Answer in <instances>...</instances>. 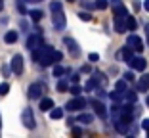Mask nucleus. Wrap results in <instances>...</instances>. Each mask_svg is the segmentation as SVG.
<instances>
[{
  "instance_id": "obj_19",
  "label": "nucleus",
  "mask_w": 149,
  "mask_h": 138,
  "mask_svg": "<svg viewBox=\"0 0 149 138\" xmlns=\"http://www.w3.org/2000/svg\"><path fill=\"white\" fill-rule=\"evenodd\" d=\"M136 19H134V15H130L128 13V18H126V27H128V31H136Z\"/></svg>"
},
{
  "instance_id": "obj_12",
  "label": "nucleus",
  "mask_w": 149,
  "mask_h": 138,
  "mask_svg": "<svg viewBox=\"0 0 149 138\" xmlns=\"http://www.w3.org/2000/svg\"><path fill=\"white\" fill-rule=\"evenodd\" d=\"M92 106H94V109H96V115L100 117V119H107V107L103 106L100 100H94Z\"/></svg>"
},
{
  "instance_id": "obj_5",
  "label": "nucleus",
  "mask_w": 149,
  "mask_h": 138,
  "mask_svg": "<svg viewBox=\"0 0 149 138\" xmlns=\"http://www.w3.org/2000/svg\"><path fill=\"white\" fill-rule=\"evenodd\" d=\"M128 65H130L132 71H145L147 62H145V58H141V56H134V58L128 62Z\"/></svg>"
},
{
  "instance_id": "obj_10",
  "label": "nucleus",
  "mask_w": 149,
  "mask_h": 138,
  "mask_svg": "<svg viewBox=\"0 0 149 138\" xmlns=\"http://www.w3.org/2000/svg\"><path fill=\"white\" fill-rule=\"evenodd\" d=\"M52 23H54V27L56 29H65V13H61V12H54V15H52Z\"/></svg>"
},
{
  "instance_id": "obj_7",
  "label": "nucleus",
  "mask_w": 149,
  "mask_h": 138,
  "mask_svg": "<svg viewBox=\"0 0 149 138\" xmlns=\"http://www.w3.org/2000/svg\"><path fill=\"white\" fill-rule=\"evenodd\" d=\"M63 42H65V46H67V50H69L71 56H73V58H79V56H80V46L77 44V40L71 39V36H67Z\"/></svg>"
},
{
  "instance_id": "obj_25",
  "label": "nucleus",
  "mask_w": 149,
  "mask_h": 138,
  "mask_svg": "<svg viewBox=\"0 0 149 138\" xmlns=\"http://www.w3.org/2000/svg\"><path fill=\"white\" fill-rule=\"evenodd\" d=\"M94 4H96V10H105L109 6V0H96Z\"/></svg>"
},
{
  "instance_id": "obj_36",
  "label": "nucleus",
  "mask_w": 149,
  "mask_h": 138,
  "mask_svg": "<svg viewBox=\"0 0 149 138\" xmlns=\"http://www.w3.org/2000/svg\"><path fill=\"white\" fill-rule=\"evenodd\" d=\"M80 134H82V130H80V129H73V136H80Z\"/></svg>"
},
{
  "instance_id": "obj_18",
  "label": "nucleus",
  "mask_w": 149,
  "mask_h": 138,
  "mask_svg": "<svg viewBox=\"0 0 149 138\" xmlns=\"http://www.w3.org/2000/svg\"><path fill=\"white\" fill-rule=\"evenodd\" d=\"M50 117H52V119H61L63 117V109L61 107H52V109H50Z\"/></svg>"
},
{
  "instance_id": "obj_33",
  "label": "nucleus",
  "mask_w": 149,
  "mask_h": 138,
  "mask_svg": "<svg viewBox=\"0 0 149 138\" xmlns=\"http://www.w3.org/2000/svg\"><path fill=\"white\" fill-rule=\"evenodd\" d=\"M145 40H147V46H149V23H145Z\"/></svg>"
},
{
  "instance_id": "obj_6",
  "label": "nucleus",
  "mask_w": 149,
  "mask_h": 138,
  "mask_svg": "<svg viewBox=\"0 0 149 138\" xmlns=\"http://www.w3.org/2000/svg\"><path fill=\"white\" fill-rule=\"evenodd\" d=\"M40 46H44V40H42V35L40 33H36V35H31L29 39H27V48L31 50H38Z\"/></svg>"
},
{
  "instance_id": "obj_14",
  "label": "nucleus",
  "mask_w": 149,
  "mask_h": 138,
  "mask_svg": "<svg viewBox=\"0 0 149 138\" xmlns=\"http://www.w3.org/2000/svg\"><path fill=\"white\" fill-rule=\"evenodd\" d=\"M136 88L140 90V92H149V75L145 73V75H141V79L138 81Z\"/></svg>"
},
{
  "instance_id": "obj_39",
  "label": "nucleus",
  "mask_w": 149,
  "mask_h": 138,
  "mask_svg": "<svg viewBox=\"0 0 149 138\" xmlns=\"http://www.w3.org/2000/svg\"><path fill=\"white\" fill-rule=\"evenodd\" d=\"M2 8H4V0H0V12H2Z\"/></svg>"
},
{
  "instance_id": "obj_38",
  "label": "nucleus",
  "mask_w": 149,
  "mask_h": 138,
  "mask_svg": "<svg viewBox=\"0 0 149 138\" xmlns=\"http://www.w3.org/2000/svg\"><path fill=\"white\" fill-rule=\"evenodd\" d=\"M145 106L149 107V94H147V96H145Z\"/></svg>"
},
{
  "instance_id": "obj_13",
  "label": "nucleus",
  "mask_w": 149,
  "mask_h": 138,
  "mask_svg": "<svg viewBox=\"0 0 149 138\" xmlns=\"http://www.w3.org/2000/svg\"><path fill=\"white\" fill-rule=\"evenodd\" d=\"M117 58H118V60H123V62H130V60L134 58V50H132L130 46L126 44L123 50H120V52L117 54Z\"/></svg>"
},
{
  "instance_id": "obj_4",
  "label": "nucleus",
  "mask_w": 149,
  "mask_h": 138,
  "mask_svg": "<svg viewBox=\"0 0 149 138\" xmlns=\"http://www.w3.org/2000/svg\"><path fill=\"white\" fill-rule=\"evenodd\" d=\"M84 106H86V100L80 98V96H77V98L69 100V102L65 104V109L67 111H79V109H82Z\"/></svg>"
},
{
  "instance_id": "obj_32",
  "label": "nucleus",
  "mask_w": 149,
  "mask_h": 138,
  "mask_svg": "<svg viewBox=\"0 0 149 138\" xmlns=\"http://www.w3.org/2000/svg\"><path fill=\"white\" fill-rule=\"evenodd\" d=\"M124 79H126L128 83H130V81H134V73H132V71H126V73H124Z\"/></svg>"
},
{
  "instance_id": "obj_23",
  "label": "nucleus",
  "mask_w": 149,
  "mask_h": 138,
  "mask_svg": "<svg viewBox=\"0 0 149 138\" xmlns=\"http://www.w3.org/2000/svg\"><path fill=\"white\" fill-rule=\"evenodd\" d=\"M67 73V67H63V65H56L54 67V77H63Z\"/></svg>"
},
{
  "instance_id": "obj_28",
  "label": "nucleus",
  "mask_w": 149,
  "mask_h": 138,
  "mask_svg": "<svg viewBox=\"0 0 149 138\" xmlns=\"http://www.w3.org/2000/svg\"><path fill=\"white\" fill-rule=\"evenodd\" d=\"M10 71H12V65H2V67H0V73H2L4 77H8Z\"/></svg>"
},
{
  "instance_id": "obj_11",
  "label": "nucleus",
  "mask_w": 149,
  "mask_h": 138,
  "mask_svg": "<svg viewBox=\"0 0 149 138\" xmlns=\"http://www.w3.org/2000/svg\"><path fill=\"white\" fill-rule=\"evenodd\" d=\"M113 25H115V31H117V33H120V35L128 31V27H126V18H118V15H115Z\"/></svg>"
},
{
  "instance_id": "obj_15",
  "label": "nucleus",
  "mask_w": 149,
  "mask_h": 138,
  "mask_svg": "<svg viewBox=\"0 0 149 138\" xmlns=\"http://www.w3.org/2000/svg\"><path fill=\"white\" fill-rule=\"evenodd\" d=\"M40 109H42V111H50V109H52L54 107V100L52 98H40Z\"/></svg>"
},
{
  "instance_id": "obj_21",
  "label": "nucleus",
  "mask_w": 149,
  "mask_h": 138,
  "mask_svg": "<svg viewBox=\"0 0 149 138\" xmlns=\"http://www.w3.org/2000/svg\"><path fill=\"white\" fill-rule=\"evenodd\" d=\"M61 8H63V4L59 2V0H54V2H50V12H61Z\"/></svg>"
},
{
  "instance_id": "obj_26",
  "label": "nucleus",
  "mask_w": 149,
  "mask_h": 138,
  "mask_svg": "<svg viewBox=\"0 0 149 138\" xmlns=\"http://www.w3.org/2000/svg\"><path fill=\"white\" fill-rule=\"evenodd\" d=\"M8 92H10V85L8 83H2V85H0V96H6Z\"/></svg>"
},
{
  "instance_id": "obj_1",
  "label": "nucleus",
  "mask_w": 149,
  "mask_h": 138,
  "mask_svg": "<svg viewBox=\"0 0 149 138\" xmlns=\"http://www.w3.org/2000/svg\"><path fill=\"white\" fill-rule=\"evenodd\" d=\"M33 60H35L38 65L48 67L50 63H56V50L54 46H40L38 50H33Z\"/></svg>"
},
{
  "instance_id": "obj_34",
  "label": "nucleus",
  "mask_w": 149,
  "mask_h": 138,
  "mask_svg": "<svg viewBox=\"0 0 149 138\" xmlns=\"http://www.w3.org/2000/svg\"><path fill=\"white\" fill-rule=\"evenodd\" d=\"M88 60H90V62H97V60H100V56H97V54H90V56H88Z\"/></svg>"
},
{
  "instance_id": "obj_2",
  "label": "nucleus",
  "mask_w": 149,
  "mask_h": 138,
  "mask_svg": "<svg viewBox=\"0 0 149 138\" xmlns=\"http://www.w3.org/2000/svg\"><path fill=\"white\" fill-rule=\"evenodd\" d=\"M44 92H46V86H44L42 83H33V85L29 86V98L31 100H40Z\"/></svg>"
},
{
  "instance_id": "obj_29",
  "label": "nucleus",
  "mask_w": 149,
  "mask_h": 138,
  "mask_svg": "<svg viewBox=\"0 0 149 138\" xmlns=\"http://www.w3.org/2000/svg\"><path fill=\"white\" fill-rule=\"evenodd\" d=\"M79 18L82 19V21H90V19H92V15H90L88 12H79Z\"/></svg>"
},
{
  "instance_id": "obj_22",
  "label": "nucleus",
  "mask_w": 149,
  "mask_h": 138,
  "mask_svg": "<svg viewBox=\"0 0 149 138\" xmlns=\"http://www.w3.org/2000/svg\"><path fill=\"white\" fill-rule=\"evenodd\" d=\"M71 86H69V83H67L65 79H61L59 83H57V92H67Z\"/></svg>"
},
{
  "instance_id": "obj_9",
  "label": "nucleus",
  "mask_w": 149,
  "mask_h": 138,
  "mask_svg": "<svg viewBox=\"0 0 149 138\" xmlns=\"http://www.w3.org/2000/svg\"><path fill=\"white\" fill-rule=\"evenodd\" d=\"M126 44L130 46L134 52H141V50H143V42H141V39L138 35H130L126 39Z\"/></svg>"
},
{
  "instance_id": "obj_27",
  "label": "nucleus",
  "mask_w": 149,
  "mask_h": 138,
  "mask_svg": "<svg viewBox=\"0 0 149 138\" xmlns=\"http://www.w3.org/2000/svg\"><path fill=\"white\" fill-rule=\"evenodd\" d=\"M71 94H74V96H80V92H82V86H79V85H74V86H71Z\"/></svg>"
},
{
  "instance_id": "obj_37",
  "label": "nucleus",
  "mask_w": 149,
  "mask_h": 138,
  "mask_svg": "<svg viewBox=\"0 0 149 138\" xmlns=\"http://www.w3.org/2000/svg\"><path fill=\"white\" fill-rule=\"evenodd\" d=\"M143 10H145V12H149V0H143Z\"/></svg>"
},
{
  "instance_id": "obj_41",
  "label": "nucleus",
  "mask_w": 149,
  "mask_h": 138,
  "mask_svg": "<svg viewBox=\"0 0 149 138\" xmlns=\"http://www.w3.org/2000/svg\"><path fill=\"white\" fill-rule=\"evenodd\" d=\"M0 125H2V123H0Z\"/></svg>"
},
{
  "instance_id": "obj_31",
  "label": "nucleus",
  "mask_w": 149,
  "mask_h": 138,
  "mask_svg": "<svg viewBox=\"0 0 149 138\" xmlns=\"http://www.w3.org/2000/svg\"><path fill=\"white\" fill-rule=\"evenodd\" d=\"M141 129L149 134V119H143V121H141Z\"/></svg>"
},
{
  "instance_id": "obj_3",
  "label": "nucleus",
  "mask_w": 149,
  "mask_h": 138,
  "mask_svg": "<svg viewBox=\"0 0 149 138\" xmlns=\"http://www.w3.org/2000/svg\"><path fill=\"white\" fill-rule=\"evenodd\" d=\"M21 121H23V125H25V129H35V115H33V109L31 107H25L21 113Z\"/></svg>"
},
{
  "instance_id": "obj_35",
  "label": "nucleus",
  "mask_w": 149,
  "mask_h": 138,
  "mask_svg": "<svg viewBox=\"0 0 149 138\" xmlns=\"http://www.w3.org/2000/svg\"><path fill=\"white\" fill-rule=\"evenodd\" d=\"M61 58H63V54H61V52H56V63L61 62Z\"/></svg>"
},
{
  "instance_id": "obj_30",
  "label": "nucleus",
  "mask_w": 149,
  "mask_h": 138,
  "mask_svg": "<svg viewBox=\"0 0 149 138\" xmlns=\"http://www.w3.org/2000/svg\"><path fill=\"white\" fill-rule=\"evenodd\" d=\"M15 8L19 10V13H25V4H23V0H17V2H15Z\"/></svg>"
},
{
  "instance_id": "obj_17",
  "label": "nucleus",
  "mask_w": 149,
  "mask_h": 138,
  "mask_svg": "<svg viewBox=\"0 0 149 138\" xmlns=\"http://www.w3.org/2000/svg\"><path fill=\"white\" fill-rule=\"evenodd\" d=\"M128 81L126 79H120V81H117V83H115V88L118 90V92H126L128 90V85H126Z\"/></svg>"
},
{
  "instance_id": "obj_8",
  "label": "nucleus",
  "mask_w": 149,
  "mask_h": 138,
  "mask_svg": "<svg viewBox=\"0 0 149 138\" xmlns=\"http://www.w3.org/2000/svg\"><path fill=\"white\" fill-rule=\"evenodd\" d=\"M12 73H15V75H21L23 73V56L21 54H15L12 58Z\"/></svg>"
},
{
  "instance_id": "obj_16",
  "label": "nucleus",
  "mask_w": 149,
  "mask_h": 138,
  "mask_svg": "<svg viewBox=\"0 0 149 138\" xmlns=\"http://www.w3.org/2000/svg\"><path fill=\"white\" fill-rule=\"evenodd\" d=\"M94 121V117L90 115V113H80L79 117H77V123H82V125H90Z\"/></svg>"
},
{
  "instance_id": "obj_24",
  "label": "nucleus",
  "mask_w": 149,
  "mask_h": 138,
  "mask_svg": "<svg viewBox=\"0 0 149 138\" xmlns=\"http://www.w3.org/2000/svg\"><path fill=\"white\" fill-rule=\"evenodd\" d=\"M29 15H31L33 21H40V19H42V12H40V10H31Z\"/></svg>"
},
{
  "instance_id": "obj_40",
  "label": "nucleus",
  "mask_w": 149,
  "mask_h": 138,
  "mask_svg": "<svg viewBox=\"0 0 149 138\" xmlns=\"http://www.w3.org/2000/svg\"><path fill=\"white\" fill-rule=\"evenodd\" d=\"M71 2H74V0H71Z\"/></svg>"
},
{
  "instance_id": "obj_20",
  "label": "nucleus",
  "mask_w": 149,
  "mask_h": 138,
  "mask_svg": "<svg viewBox=\"0 0 149 138\" xmlns=\"http://www.w3.org/2000/svg\"><path fill=\"white\" fill-rule=\"evenodd\" d=\"M15 40H17V31H8L6 33V42H8V44H13Z\"/></svg>"
}]
</instances>
